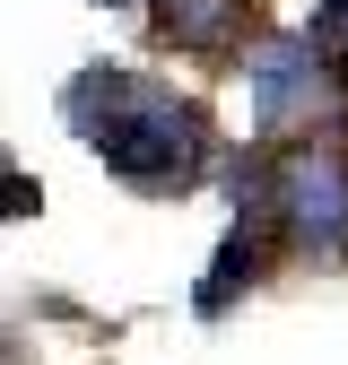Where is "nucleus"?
Masks as SVG:
<instances>
[{"label":"nucleus","instance_id":"39448f33","mask_svg":"<svg viewBox=\"0 0 348 365\" xmlns=\"http://www.w3.org/2000/svg\"><path fill=\"white\" fill-rule=\"evenodd\" d=\"M252 0H157V35L174 53H235Z\"/></svg>","mask_w":348,"mask_h":365},{"label":"nucleus","instance_id":"20e7f679","mask_svg":"<svg viewBox=\"0 0 348 365\" xmlns=\"http://www.w3.org/2000/svg\"><path fill=\"white\" fill-rule=\"evenodd\" d=\"M261 261H270V226L235 217L227 235H218L209 279L192 287V313H200V322H227V313H235V296H252V287H261Z\"/></svg>","mask_w":348,"mask_h":365},{"label":"nucleus","instance_id":"0eeeda50","mask_svg":"<svg viewBox=\"0 0 348 365\" xmlns=\"http://www.w3.org/2000/svg\"><path fill=\"white\" fill-rule=\"evenodd\" d=\"M35 200H44V192H35V182H26V174H0V217H26Z\"/></svg>","mask_w":348,"mask_h":365},{"label":"nucleus","instance_id":"6e6552de","mask_svg":"<svg viewBox=\"0 0 348 365\" xmlns=\"http://www.w3.org/2000/svg\"><path fill=\"white\" fill-rule=\"evenodd\" d=\"M96 9H122V0H96Z\"/></svg>","mask_w":348,"mask_h":365},{"label":"nucleus","instance_id":"423d86ee","mask_svg":"<svg viewBox=\"0 0 348 365\" xmlns=\"http://www.w3.org/2000/svg\"><path fill=\"white\" fill-rule=\"evenodd\" d=\"M304 35L322 43V53L348 70V0H314V18H304Z\"/></svg>","mask_w":348,"mask_h":365},{"label":"nucleus","instance_id":"f257e3e1","mask_svg":"<svg viewBox=\"0 0 348 365\" xmlns=\"http://www.w3.org/2000/svg\"><path fill=\"white\" fill-rule=\"evenodd\" d=\"M61 122L78 130V148L105 157L113 182H130L148 200H183L209 174V113L192 96H174L165 78L87 61L61 78Z\"/></svg>","mask_w":348,"mask_h":365},{"label":"nucleus","instance_id":"7ed1b4c3","mask_svg":"<svg viewBox=\"0 0 348 365\" xmlns=\"http://www.w3.org/2000/svg\"><path fill=\"white\" fill-rule=\"evenodd\" d=\"M270 235L304 261H348V140L270 148Z\"/></svg>","mask_w":348,"mask_h":365},{"label":"nucleus","instance_id":"f03ea898","mask_svg":"<svg viewBox=\"0 0 348 365\" xmlns=\"http://www.w3.org/2000/svg\"><path fill=\"white\" fill-rule=\"evenodd\" d=\"M244 96H252V130L270 148L339 140L348 130V70L314 35H261L244 53Z\"/></svg>","mask_w":348,"mask_h":365}]
</instances>
